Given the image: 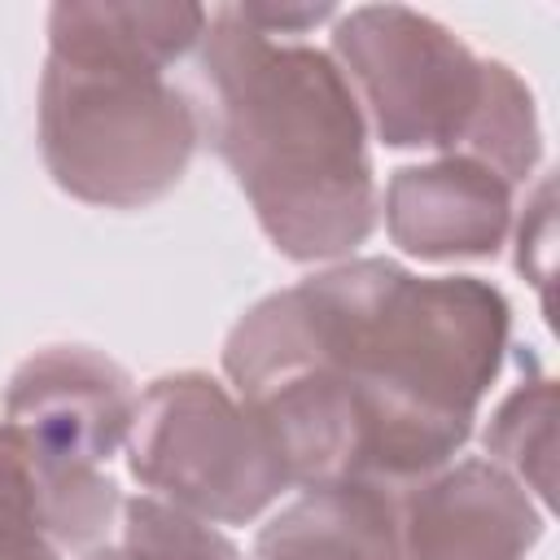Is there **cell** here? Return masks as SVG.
Wrapping results in <instances>:
<instances>
[{
  "label": "cell",
  "instance_id": "cell-4",
  "mask_svg": "<svg viewBox=\"0 0 560 560\" xmlns=\"http://www.w3.org/2000/svg\"><path fill=\"white\" fill-rule=\"evenodd\" d=\"M136 398L131 376L92 346L35 350L9 376L0 438L22 459L57 547L92 551L114 529L122 494L105 459L127 442Z\"/></svg>",
  "mask_w": 560,
  "mask_h": 560
},
{
  "label": "cell",
  "instance_id": "cell-16",
  "mask_svg": "<svg viewBox=\"0 0 560 560\" xmlns=\"http://www.w3.org/2000/svg\"><path fill=\"white\" fill-rule=\"evenodd\" d=\"M236 9L262 35H302V31L337 18L332 4H236Z\"/></svg>",
  "mask_w": 560,
  "mask_h": 560
},
{
  "label": "cell",
  "instance_id": "cell-5",
  "mask_svg": "<svg viewBox=\"0 0 560 560\" xmlns=\"http://www.w3.org/2000/svg\"><path fill=\"white\" fill-rule=\"evenodd\" d=\"M122 451L144 494L210 525H245L289 490L267 433L210 372H166L149 381Z\"/></svg>",
  "mask_w": 560,
  "mask_h": 560
},
{
  "label": "cell",
  "instance_id": "cell-13",
  "mask_svg": "<svg viewBox=\"0 0 560 560\" xmlns=\"http://www.w3.org/2000/svg\"><path fill=\"white\" fill-rule=\"evenodd\" d=\"M114 525L127 560H241V547L228 534L158 494L122 499Z\"/></svg>",
  "mask_w": 560,
  "mask_h": 560
},
{
  "label": "cell",
  "instance_id": "cell-8",
  "mask_svg": "<svg viewBox=\"0 0 560 560\" xmlns=\"http://www.w3.org/2000/svg\"><path fill=\"white\" fill-rule=\"evenodd\" d=\"M385 228L420 262L490 258L512 232V188L468 158L398 166L385 188Z\"/></svg>",
  "mask_w": 560,
  "mask_h": 560
},
{
  "label": "cell",
  "instance_id": "cell-12",
  "mask_svg": "<svg viewBox=\"0 0 560 560\" xmlns=\"http://www.w3.org/2000/svg\"><path fill=\"white\" fill-rule=\"evenodd\" d=\"M455 158H468L486 171H494L508 188L525 184L542 158V127H538V109H534V92L525 88V79L494 61L490 66V88L486 101L468 127V140Z\"/></svg>",
  "mask_w": 560,
  "mask_h": 560
},
{
  "label": "cell",
  "instance_id": "cell-2",
  "mask_svg": "<svg viewBox=\"0 0 560 560\" xmlns=\"http://www.w3.org/2000/svg\"><path fill=\"white\" fill-rule=\"evenodd\" d=\"M201 131L267 241L293 262L350 258L376 228L363 109L324 48L262 35L223 4L197 39Z\"/></svg>",
  "mask_w": 560,
  "mask_h": 560
},
{
  "label": "cell",
  "instance_id": "cell-15",
  "mask_svg": "<svg viewBox=\"0 0 560 560\" xmlns=\"http://www.w3.org/2000/svg\"><path fill=\"white\" fill-rule=\"evenodd\" d=\"M556 228V214H551V179L542 175L534 197H529V210L516 228V267L525 280H534V289L542 293L547 302V280H551V232Z\"/></svg>",
  "mask_w": 560,
  "mask_h": 560
},
{
  "label": "cell",
  "instance_id": "cell-10",
  "mask_svg": "<svg viewBox=\"0 0 560 560\" xmlns=\"http://www.w3.org/2000/svg\"><path fill=\"white\" fill-rule=\"evenodd\" d=\"M249 560H394V490L315 486L258 529Z\"/></svg>",
  "mask_w": 560,
  "mask_h": 560
},
{
  "label": "cell",
  "instance_id": "cell-6",
  "mask_svg": "<svg viewBox=\"0 0 560 560\" xmlns=\"http://www.w3.org/2000/svg\"><path fill=\"white\" fill-rule=\"evenodd\" d=\"M368 131L389 149L455 158L490 88V57L407 4H359L337 18L332 52Z\"/></svg>",
  "mask_w": 560,
  "mask_h": 560
},
{
  "label": "cell",
  "instance_id": "cell-1",
  "mask_svg": "<svg viewBox=\"0 0 560 560\" xmlns=\"http://www.w3.org/2000/svg\"><path fill=\"white\" fill-rule=\"evenodd\" d=\"M267 298L298 350L350 389L368 486L402 490L472 438L512 332V306L490 280L341 258Z\"/></svg>",
  "mask_w": 560,
  "mask_h": 560
},
{
  "label": "cell",
  "instance_id": "cell-7",
  "mask_svg": "<svg viewBox=\"0 0 560 560\" xmlns=\"http://www.w3.org/2000/svg\"><path fill=\"white\" fill-rule=\"evenodd\" d=\"M538 538L542 508L490 459L394 490V560H525Z\"/></svg>",
  "mask_w": 560,
  "mask_h": 560
},
{
  "label": "cell",
  "instance_id": "cell-11",
  "mask_svg": "<svg viewBox=\"0 0 560 560\" xmlns=\"http://www.w3.org/2000/svg\"><path fill=\"white\" fill-rule=\"evenodd\" d=\"M521 381L499 398L481 429L486 459L508 472L542 512L556 503V381L534 354H516Z\"/></svg>",
  "mask_w": 560,
  "mask_h": 560
},
{
  "label": "cell",
  "instance_id": "cell-17",
  "mask_svg": "<svg viewBox=\"0 0 560 560\" xmlns=\"http://www.w3.org/2000/svg\"><path fill=\"white\" fill-rule=\"evenodd\" d=\"M83 560H127L118 547H109V542H101V547H92V551H83Z\"/></svg>",
  "mask_w": 560,
  "mask_h": 560
},
{
  "label": "cell",
  "instance_id": "cell-9",
  "mask_svg": "<svg viewBox=\"0 0 560 560\" xmlns=\"http://www.w3.org/2000/svg\"><path fill=\"white\" fill-rule=\"evenodd\" d=\"M206 9L188 0H61L48 13V52L162 70L197 48Z\"/></svg>",
  "mask_w": 560,
  "mask_h": 560
},
{
  "label": "cell",
  "instance_id": "cell-3",
  "mask_svg": "<svg viewBox=\"0 0 560 560\" xmlns=\"http://www.w3.org/2000/svg\"><path fill=\"white\" fill-rule=\"evenodd\" d=\"M197 140V105L162 70L48 52L39 153L61 192L105 210H144L184 179Z\"/></svg>",
  "mask_w": 560,
  "mask_h": 560
},
{
  "label": "cell",
  "instance_id": "cell-14",
  "mask_svg": "<svg viewBox=\"0 0 560 560\" xmlns=\"http://www.w3.org/2000/svg\"><path fill=\"white\" fill-rule=\"evenodd\" d=\"M0 560H57V542L44 529L35 486L0 438Z\"/></svg>",
  "mask_w": 560,
  "mask_h": 560
}]
</instances>
